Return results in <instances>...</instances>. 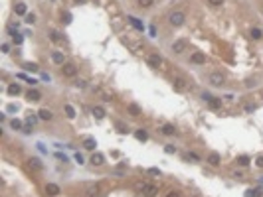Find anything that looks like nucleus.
<instances>
[{"mask_svg":"<svg viewBox=\"0 0 263 197\" xmlns=\"http://www.w3.org/2000/svg\"><path fill=\"white\" fill-rule=\"evenodd\" d=\"M184 20H186L184 12H172L170 16H168V22H170L172 26H182V24H184Z\"/></svg>","mask_w":263,"mask_h":197,"instance_id":"1","label":"nucleus"},{"mask_svg":"<svg viewBox=\"0 0 263 197\" xmlns=\"http://www.w3.org/2000/svg\"><path fill=\"white\" fill-rule=\"evenodd\" d=\"M62 73H63V77H75V75H77V67H75L73 63H63Z\"/></svg>","mask_w":263,"mask_h":197,"instance_id":"2","label":"nucleus"},{"mask_svg":"<svg viewBox=\"0 0 263 197\" xmlns=\"http://www.w3.org/2000/svg\"><path fill=\"white\" fill-rule=\"evenodd\" d=\"M210 83H212V85H216V87L224 85V75L220 73V71H214V73H210Z\"/></svg>","mask_w":263,"mask_h":197,"instance_id":"3","label":"nucleus"},{"mask_svg":"<svg viewBox=\"0 0 263 197\" xmlns=\"http://www.w3.org/2000/svg\"><path fill=\"white\" fill-rule=\"evenodd\" d=\"M172 51H174V53H184L186 51V41L184 40H176L174 44H172Z\"/></svg>","mask_w":263,"mask_h":197,"instance_id":"4","label":"nucleus"},{"mask_svg":"<svg viewBox=\"0 0 263 197\" xmlns=\"http://www.w3.org/2000/svg\"><path fill=\"white\" fill-rule=\"evenodd\" d=\"M160 63H162V57H160V55H156V53L148 55V65H150V67H160Z\"/></svg>","mask_w":263,"mask_h":197,"instance_id":"5","label":"nucleus"},{"mask_svg":"<svg viewBox=\"0 0 263 197\" xmlns=\"http://www.w3.org/2000/svg\"><path fill=\"white\" fill-rule=\"evenodd\" d=\"M192 61L198 63V65H204L206 63V55L202 53V51H194V53H192Z\"/></svg>","mask_w":263,"mask_h":197,"instance_id":"6","label":"nucleus"},{"mask_svg":"<svg viewBox=\"0 0 263 197\" xmlns=\"http://www.w3.org/2000/svg\"><path fill=\"white\" fill-rule=\"evenodd\" d=\"M220 162H222L220 154L218 152H210V156H208V164L210 166H220Z\"/></svg>","mask_w":263,"mask_h":197,"instance_id":"7","label":"nucleus"},{"mask_svg":"<svg viewBox=\"0 0 263 197\" xmlns=\"http://www.w3.org/2000/svg\"><path fill=\"white\" fill-rule=\"evenodd\" d=\"M89 162H91L93 166H103V164H105V158H103V154L97 152V154H93V156H91V160H89Z\"/></svg>","mask_w":263,"mask_h":197,"instance_id":"8","label":"nucleus"},{"mask_svg":"<svg viewBox=\"0 0 263 197\" xmlns=\"http://www.w3.org/2000/svg\"><path fill=\"white\" fill-rule=\"evenodd\" d=\"M26 98H28V101H40V98H42V93L36 91V89H30V91L26 93Z\"/></svg>","mask_w":263,"mask_h":197,"instance_id":"9","label":"nucleus"},{"mask_svg":"<svg viewBox=\"0 0 263 197\" xmlns=\"http://www.w3.org/2000/svg\"><path fill=\"white\" fill-rule=\"evenodd\" d=\"M38 116H40L42 120H51V118H54V112H51L50 109H40Z\"/></svg>","mask_w":263,"mask_h":197,"instance_id":"10","label":"nucleus"},{"mask_svg":"<svg viewBox=\"0 0 263 197\" xmlns=\"http://www.w3.org/2000/svg\"><path fill=\"white\" fill-rule=\"evenodd\" d=\"M172 85H174V89H176V91H184V89H186V81H184L182 77H174Z\"/></svg>","mask_w":263,"mask_h":197,"instance_id":"11","label":"nucleus"},{"mask_svg":"<svg viewBox=\"0 0 263 197\" xmlns=\"http://www.w3.org/2000/svg\"><path fill=\"white\" fill-rule=\"evenodd\" d=\"M46 193L51 195V197H55V195L59 193V185H55V183H48V185H46Z\"/></svg>","mask_w":263,"mask_h":197,"instance_id":"12","label":"nucleus"},{"mask_svg":"<svg viewBox=\"0 0 263 197\" xmlns=\"http://www.w3.org/2000/svg\"><path fill=\"white\" fill-rule=\"evenodd\" d=\"M91 112H93V116H95L97 120L105 118V114H107V112H105V109H103V106H93V110H91Z\"/></svg>","mask_w":263,"mask_h":197,"instance_id":"13","label":"nucleus"},{"mask_svg":"<svg viewBox=\"0 0 263 197\" xmlns=\"http://www.w3.org/2000/svg\"><path fill=\"white\" fill-rule=\"evenodd\" d=\"M261 195H263V189H261V187H255V189L251 187V189L245 191V195H243V197H261Z\"/></svg>","mask_w":263,"mask_h":197,"instance_id":"14","label":"nucleus"},{"mask_svg":"<svg viewBox=\"0 0 263 197\" xmlns=\"http://www.w3.org/2000/svg\"><path fill=\"white\" fill-rule=\"evenodd\" d=\"M158 193V187L156 185H147V189H144V197H156Z\"/></svg>","mask_w":263,"mask_h":197,"instance_id":"15","label":"nucleus"},{"mask_svg":"<svg viewBox=\"0 0 263 197\" xmlns=\"http://www.w3.org/2000/svg\"><path fill=\"white\" fill-rule=\"evenodd\" d=\"M51 61L58 63V65H63V53L62 51H54V53H51Z\"/></svg>","mask_w":263,"mask_h":197,"instance_id":"16","label":"nucleus"},{"mask_svg":"<svg viewBox=\"0 0 263 197\" xmlns=\"http://www.w3.org/2000/svg\"><path fill=\"white\" fill-rule=\"evenodd\" d=\"M129 22H131V24H133L135 28H137V30H139V32H143V30H144V26H143V22H140V20H139V18H135V16H129Z\"/></svg>","mask_w":263,"mask_h":197,"instance_id":"17","label":"nucleus"},{"mask_svg":"<svg viewBox=\"0 0 263 197\" xmlns=\"http://www.w3.org/2000/svg\"><path fill=\"white\" fill-rule=\"evenodd\" d=\"M127 112H129L131 116H140V109H139V105H129V106H127Z\"/></svg>","mask_w":263,"mask_h":197,"instance_id":"18","label":"nucleus"},{"mask_svg":"<svg viewBox=\"0 0 263 197\" xmlns=\"http://www.w3.org/2000/svg\"><path fill=\"white\" fill-rule=\"evenodd\" d=\"M14 12H16L18 16H26V4L24 2H18L16 6H14Z\"/></svg>","mask_w":263,"mask_h":197,"instance_id":"19","label":"nucleus"},{"mask_svg":"<svg viewBox=\"0 0 263 197\" xmlns=\"http://www.w3.org/2000/svg\"><path fill=\"white\" fill-rule=\"evenodd\" d=\"M135 138L137 140H140V142H144V140L148 138V134H147V130H143V128H139V130H135Z\"/></svg>","mask_w":263,"mask_h":197,"instance_id":"20","label":"nucleus"},{"mask_svg":"<svg viewBox=\"0 0 263 197\" xmlns=\"http://www.w3.org/2000/svg\"><path fill=\"white\" fill-rule=\"evenodd\" d=\"M95 146H97L95 138H85V142H83V148L85 150H95Z\"/></svg>","mask_w":263,"mask_h":197,"instance_id":"21","label":"nucleus"},{"mask_svg":"<svg viewBox=\"0 0 263 197\" xmlns=\"http://www.w3.org/2000/svg\"><path fill=\"white\" fill-rule=\"evenodd\" d=\"M20 93H22L20 85H10V87H8V95H12V97H18Z\"/></svg>","mask_w":263,"mask_h":197,"instance_id":"22","label":"nucleus"},{"mask_svg":"<svg viewBox=\"0 0 263 197\" xmlns=\"http://www.w3.org/2000/svg\"><path fill=\"white\" fill-rule=\"evenodd\" d=\"M174 132H176V128H174L172 124H164V126H162V134H166V136H172Z\"/></svg>","mask_w":263,"mask_h":197,"instance_id":"23","label":"nucleus"},{"mask_svg":"<svg viewBox=\"0 0 263 197\" xmlns=\"http://www.w3.org/2000/svg\"><path fill=\"white\" fill-rule=\"evenodd\" d=\"M208 102H210V109H220V106H222V98H214L212 97Z\"/></svg>","mask_w":263,"mask_h":197,"instance_id":"24","label":"nucleus"},{"mask_svg":"<svg viewBox=\"0 0 263 197\" xmlns=\"http://www.w3.org/2000/svg\"><path fill=\"white\" fill-rule=\"evenodd\" d=\"M10 126L14 130H24V126H22V120H18V118H12L10 120Z\"/></svg>","mask_w":263,"mask_h":197,"instance_id":"25","label":"nucleus"},{"mask_svg":"<svg viewBox=\"0 0 263 197\" xmlns=\"http://www.w3.org/2000/svg\"><path fill=\"white\" fill-rule=\"evenodd\" d=\"M30 168H34L36 172H40L42 170V162L38 160V158H32V160H30Z\"/></svg>","mask_w":263,"mask_h":197,"instance_id":"26","label":"nucleus"},{"mask_svg":"<svg viewBox=\"0 0 263 197\" xmlns=\"http://www.w3.org/2000/svg\"><path fill=\"white\" fill-rule=\"evenodd\" d=\"M50 37H51V41H55V44H59V41H62V34H59V32H55V30L50 32Z\"/></svg>","mask_w":263,"mask_h":197,"instance_id":"27","label":"nucleus"},{"mask_svg":"<svg viewBox=\"0 0 263 197\" xmlns=\"http://www.w3.org/2000/svg\"><path fill=\"white\" fill-rule=\"evenodd\" d=\"M251 37H253V40H261V37H263V32L259 30V28H253V30H251Z\"/></svg>","mask_w":263,"mask_h":197,"instance_id":"28","label":"nucleus"},{"mask_svg":"<svg viewBox=\"0 0 263 197\" xmlns=\"http://www.w3.org/2000/svg\"><path fill=\"white\" fill-rule=\"evenodd\" d=\"M135 189H137L139 193H144V189H147V183H144V181H137V183H135Z\"/></svg>","mask_w":263,"mask_h":197,"instance_id":"29","label":"nucleus"},{"mask_svg":"<svg viewBox=\"0 0 263 197\" xmlns=\"http://www.w3.org/2000/svg\"><path fill=\"white\" fill-rule=\"evenodd\" d=\"M10 34H12V40H14V44H16V45H20V44H22V36H20V34H16L14 30H10Z\"/></svg>","mask_w":263,"mask_h":197,"instance_id":"30","label":"nucleus"},{"mask_svg":"<svg viewBox=\"0 0 263 197\" xmlns=\"http://www.w3.org/2000/svg\"><path fill=\"white\" fill-rule=\"evenodd\" d=\"M65 114H67V118H73L75 116V109L71 105H65Z\"/></svg>","mask_w":263,"mask_h":197,"instance_id":"31","label":"nucleus"},{"mask_svg":"<svg viewBox=\"0 0 263 197\" xmlns=\"http://www.w3.org/2000/svg\"><path fill=\"white\" fill-rule=\"evenodd\" d=\"M154 4V0H139V6L140 8H150Z\"/></svg>","mask_w":263,"mask_h":197,"instance_id":"32","label":"nucleus"},{"mask_svg":"<svg viewBox=\"0 0 263 197\" xmlns=\"http://www.w3.org/2000/svg\"><path fill=\"white\" fill-rule=\"evenodd\" d=\"M24 69H28V71H40V67L36 63H24Z\"/></svg>","mask_w":263,"mask_h":197,"instance_id":"33","label":"nucleus"},{"mask_svg":"<svg viewBox=\"0 0 263 197\" xmlns=\"http://www.w3.org/2000/svg\"><path fill=\"white\" fill-rule=\"evenodd\" d=\"M237 164H239V166H247V164H249V158H247V156H239L237 158Z\"/></svg>","mask_w":263,"mask_h":197,"instance_id":"34","label":"nucleus"},{"mask_svg":"<svg viewBox=\"0 0 263 197\" xmlns=\"http://www.w3.org/2000/svg\"><path fill=\"white\" fill-rule=\"evenodd\" d=\"M18 77H20V79H24V81H28V83H30V85H36V83H38L36 79H30V77H26L24 73H20V75H18Z\"/></svg>","mask_w":263,"mask_h":197,"instance_id":"35","label":"nucleus"},{"mask_svg":"<svg viewBox=\"0 0 263 197\" xmlns=\"http://www.w3.org/2000/svg\"><path fill=\"white\" fill-rule=\"evenodd\" d=\"M164 152L166 154H176V148L172 146V144H166V146H164Z\"/></svg>","mask_w":263,"mask_h":197,"instance_id":"36","label":"nucleus"},{"mask_svg":"<svg viewBox=\"0 0 263 197\" xmlns=\"http://www.w3.org/2000/svg\"><path fill=\"white\" fill-rule=\"evenodd\" d=\"M87 191H89V195H95L97 191H99V185H89V187H87Z\"/></svg>","mask_w":263,"mask_h":197,"instance_id":"37","label":"nucleus"},{"mask_svg":"<svg viewBox=\"0 0 263 197\" xmlns=\"http://www.w3.org/2000/svg\"><path fill=\"white\" fill-rule=\"evenodd\" d=\"M208 4H210V6H222L224 0H208Z\"/></svg>","mask_w":263,"mask_h":197,"instance_id":"38","label":"nucleus"},{"mask_svg":"<svg viewBox=\"0 0 263 197\" xmlns=\"http://www.w3.org/2000/svg\"><path fill=\"white\" fill-rule=\"evenodd\" d=\"M26 22H28V24H34V22H36V16H34V14H26Z\"/></svg>","mask_w":263,"mask_h":197,"instance_id":"39","label":"nucleus"},{"mask_svg":"<svg viewBox=\"0 0 263 197\" xmlns=\"http://www.w3.org/2000/svg\"><path fill=\"white\" fill-rule=\"evenodd\" d=\"M188 158H190V160H194V162H198V160H200V156H198L196 152H190V154H188Z\"/></svg>","mask_w":263,"mask_h":197,"instance_id":"40","label":"nucleus"},{"mask_svg":"<svg viewBox=\"0 0 263 197\" xmlns=\"http://www.w3.org/2000/svg\"><path fill=\"white\" fill-rule=\"evenodd\" d=\"M148 173H150V176H160L158 168H148Z\"/></svg>","mask_w":263,"mask_h":197,"instance_id":"41","label":"nucleus"},{"mask_svg":"<svg viewBox=\"0 0 263 197\" xmlns=\"http://www.w3.org/2000/svg\"><path fill=\"white\" fill-rule=\"evenodd\" d=\"M75 85H77L79 89H85V85H87V83L83 81V79H77V81H75Z\"/></svg>","mask_w":263,"mask_h":197,"instance_id":"42","label":"nucleus"},{"mask_svg":"<svg viewBox=\"0 0 263 197\" xmlns=\"http://www.w3.org/2000/svg\"><path fill=\"white\" fill-rule=\"evenodd\" d=\"M36 120H38L36 116H28V118H26V124H32V126H34V124H36Z\"/></svg>","mask_w":263,"mask_h":197,"instance_id":"43","label":"nucleus"},{"mask_svg":"<svg viewBox=\"0 0 263 197\" xmlns=\"http://www.w3.org/2000/svg\"><path fill=\"white\" fill-rule=\"evenodd\" d=\"M32 128H34L32 124H26V126H24V132H26V134H30V132H32Z\"/></svg>","mask_w":263,"mask_h":197,"instance_id":"44","label":"nucleus"},{"mask_svg":"<svg viewBox=\"0 0 263 197\" xmlns=\"http://www.w3.org/2000/svg\"><path fill=\"white\" fill-rule=\"evenodd\" d=\"M166 197H180L178 191H170V193H166Z\"/></svg>","mask_w":263,"mask_h":197,"instance_id":"45","label":"nucleus"},{"mask_svg":"<svg viewBox=\"0 0 263 197\" xmlns=\"http://www.w3.org/2000/svg\"><path fill=\"white\" fill-rule=\"evenodd\" d=\"M255 164H257L259 168H263V156H259V158H257V160H255Z\"/></svg>","mask_w":263,"mask_h":197,"instance_id":"46","label":"nucleus"},{"mask_svg":"<svg viewBox=\"0 0 263 197\" xmlns=\"http://www.w3.org/2000/svg\"><path fill=\"white\" fill-rule=\"evenodd\" d=\"M2 51H4V53H8V51H10V45H8V44H2Z\"/></svg>","mask_w":263,"mask_h":197,"instance_id":"47","label":"nucleus"},{"mask_svg":"<svg viewBox=\"0 0 263 197\" xmlns=\"http://www.w3.org/2000/svg\"><path fill=\"white\" fill-rule=\"evenodd\" d=\"M117 128H119V132H123V134L127 132V128H125V126H123V124H121V122H119V124H117Z\"/></svg>","mask_w":263,"mask_h":197,"instance_id":"48","label":"nucleus"},{"mask_svg":"<svg viewBox=\"0 0 263 197\" xmlns=\"http://www.w3.org/2000/svg\"><path fill=\"white\" fill-rule=\"evenodd\" d=\"M202 98H204V101H210V98H212V95H210V93H204V95H202Z\"/></svg>","mask_w":263,"mask_h":197,"instance_id":"49","label":"nucleus"},{"mask_svg":"<svg viewBox=\"0 0 263 197\" xmlns=\"http://www.w3.org/2000/svg\"><path fill=\"white\" fill-rule=\"evenodd\" d=\"M75 160H77L79 164H83V158H81V154H75Z\"/></svg>","mask_w":263,"mask_h":197,"instance_id":"50","label":"nucleus"}]
</instances>
